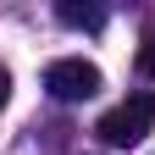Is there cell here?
<instances>
[{"instance_id": "1", "label": "cell", "mask_w": 155, "mask_h": 155, "mask_svg": "<svg viewBox=\"0 0 155 155\" xmlns=\"http://www.w3.org/2000/svg\"><path fill=\"white\" fill-rule=\"evenodd\" d=\"M150 127H155V89L127 94L122 105H111L100 122H94L100 144H111V150H133V144H144V133H150Z\"/></svg>"}, {"instance_id": "2", "label": "cell", "mask_w": 155, "mask_h": 155, "mask_svg": "<svg viewBox=\"0 0 155 155\" xmlns=\"http://www.w3.org/2000/svg\"><path fill=\"white\" fill-rule=\"evenodd\" d=\"M45 89H50V100H61V105L94 100V94H100V67L83 61V55H61V61L45 67Z\"/></svg>"}, {"instance_id": "3", "label": "cell", "mask_w": 155, "mask_h": 155, "mask_svg": "<svg viewBox=\"0 0 155 155\" xmlns=\"http://www.w3.org/2000/svg\"><path fill=\"white\" fill-rule=\"evenodd\" d=\"M55 17L67 28H83V33H100L105 28V6H78V0H55Z\"/></svg>"}, {"instance_id": "4", "label": "cell", "mask_w": 155, "mask_h": 155, "mask_svg": "<svg viewBox=\"0 0 155 155\" xmlns=\"http://www.w3.org/2000/svg\"><path fill=\"white\" fill-rule=\"evenodd\" d=\"M139 72H144V78H155V28L144 33V45H139Z\"/></svg>"}, {"instance_id": "5", "label": "cell", "mask_w": 155, "mask_h": 155, "mask_svg": "<svg viewBox=\"0 0 155 155\" xmlns=\"http://www.w3.org/2000/svg\"><path fill=\"white\" fill-rule=\"evenodd\" d=\"M6 100H11V72L0 67V111H6Z\"/></svg>"}]
</instances>
